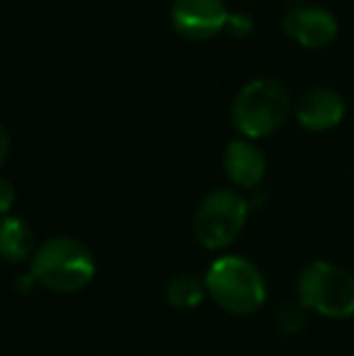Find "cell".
<instances>
[{"label":"cell","mask_w":354,"mask_h":356,"mask_svg":"<svg viewBox=\"0 0 354 356\" xmlns=\"http://www.w3.org/2000/svg\"><path fill=\"white\" fill-rule=\"evenodd\" d=\"M92 252L73 238H51L34 252L29 277L54 293H78L95 277Z\"/></svg>","instance_id":"6da1fadb"},{"label":"cell","mask_w":354,"mask_h":356,"mask_svg":"<svg viewBox=\"0 0 354 356\" xmlns=\"http://www.w3.org/2000/svg\"><path fill=\"white\" fill-rule=\"evenodd\" d=\"M207 291L214 303L231 315H252L267 298L262 272L246 257L226 254L207 269Z\"/></svg>","instance_id":"7a4b0ae2"},{"label":"cell","mask_w":354,"mask_h":356,"mask_svg":"<svg viewBox=\"0 0 354 356\" xmlns=\"http://www.w3.org/2000/svg\"><path fill=\"white\" fill-rule=\"evenodd\" d=\"M289 112V95L274 78H255L238 90L231 107L233 127L248 138L277 131Z\"/></svg>","instance_id":"3957f363"},{"label":"cell","mask_w":354,"mask_h":356,"mask_svg":"<svg viewBox=\"0 0 354 356\" xmlns=\"http://www.w3.org/2000/svg\"><path fill=\"white\" fill-rule=\"evenodd\" d=\"M298 303L323 318H352L354 274L330 262H311L298 277Z\"/></svg>","instance_id":"277c9868"},{"label":"cell","mask_w":354,"mask_h":356,"mask_svg":"<svg viewBox=\"0 0 354 356\" xmlns=\"http://www.w3.org/2000/svg\"><path fill=\"white\" fill-rule=\"evenodd\" d=\"M248 220V202L233 189H214L194 213V235L207 250H223L241 235Z\"/></svg>","instance_id":"5b68a950"},{"label":"cell","mask_w":354,"mask_h":356,"mask_svg":"<svg viewBox=\"0 0 354 356\" xmlns=\"http://www.w3.org/2000/svg\"><path fill=\"white\" fill-rule=\"evenodd\" d=\"M228 8L223 0H175L170 19L179 34L189 39H207L228 24Z\"/></svg>","instance_id":"8992f818"},{"label":"cell","mask_w":354,"mask_h":356,"mask_svg":"<svg viewBox=\"0 0 354 356\" xmlns=\"http://www.w3.org/2000/svg\"><path fill=\"white\" fill-rule=\"evenodd\" d=\"M284 29L291 39L303 47H325L337 34V19L330 10L318 5H301L291 8L284 15Z\"/></svg>","instance_id":"52a82bcc"},{"label":"cell","mask_w":354,"mask_h":356,"mask_svg":"<svg viewBox=\"0 0 354 356\" xmlns=\"http://www.w3.org/2000/svg\"><path fill=\"white\" fill-rule=\"evenodd\" d=\"M342 117H345V99L332 88H311L296 102V119L313 131L332 129Z\"/></svg>","instance_id":"ba28073f"},{"label":"cell","mask_w":354,"mask_h":356,"mask_svg":"<svg viewBox=\"0 0 354 356\" xmlns=\"http://www.w3.org/2000/svg\"><path fill=\"white\" fill-rule=\"evenodd\" d=\"M223 170L231 182L241 184V187H255L265 177V153L248 138H233L228 141L226 153H223Z\"/></svg>","instance_id":"9c48e42d"},{"label":"cell","mask_w":354,"mask_h":356,"mask_svg":"<svg viewBox=\"0 0 354 356\" xmlns=\"http://www.w3.org/2000/svg\"><path fill=\"white\" fill-rule=\"evenodd\" d=\"M0 252L10 264H19L27 257H34L32 228L17 216H5L3 233H0Z\"/></svg>","instance_id":"30bf717a"},{"label":"cell","mask_w":354,"mask_h":356,"mask_svg":"<svg viewBox=\"0 0 354 356\" xmlns=\"http://www.w3.org/2000/svg\"><path fill=\"white\" fill-rule=\"evenodd\" d=\"M207 293V282H199L194 274H179L166 286V300L172 308H194Z\"/></svg>","instance_id":"8fae6325"},{"label":"cell","mask_w":354,"mask_h":356,"mask_svg":"<svg viewBox=\"0 0 354 356\" xmlns=\"http://www.w3.org/2000/svg\"><path fill=\"white\" fill-rule=\"evenodd\" d=\"M277 327L282 334H296L306 327V308L301 303H287L279 308L277 315Z\"/></svg>","instance_id":"7c38bea8"},{"label":"cell","mask_w":354,"mask_h":356,"mask_svg":"<svg viewBox=\"0 0 354 356\" xmlns=\"http://www.w3.org/2000/svg\"><path fill=\"white\" fill-rule=\"evenodd\" d=\"M228 27L233 29V34H246L252 27V19L248 13H231L228 17Z\"/></svg>","instance_id":"4fadbf2b"},{"label":"cell","mask_w":354,"mask_h":356,"mask_svg":"<svg viewBox=\"0 0 354 356\" xmlns=\"http://www.w3.org/2000/svg\"><path fill=\"white\" fill-rule=\"evenodd\" d=\"M0 192H3V199H0V211L8 213V211H10V207H13V197H15L10 179H3V182H0Z\"/></svg>","instance_id":"5bb4252c"}]
</instances>
